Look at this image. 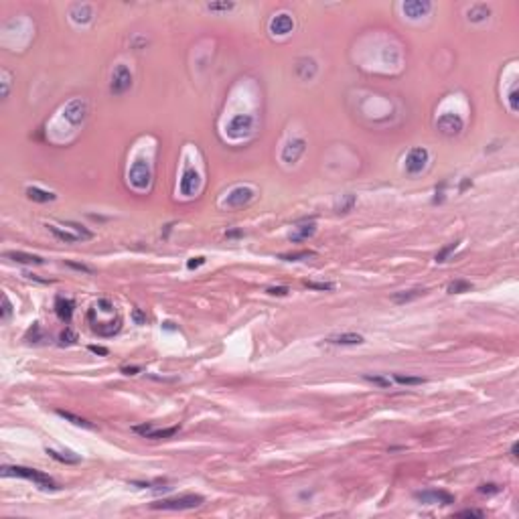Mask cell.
I'll return each mask as SVG.
<instances>
[{
    "mask_svg": "<svg viewBox=\"0 0 519 519\" xmlns=\"http://www.w3.org/2000/svg\"><path fill=\"white\" fill-rule=\"evenodd\" d=\"M2 475L4 476H21V479H29L33 483H37L39 487L43 489H57L55 481L51 479L49 475L35 471V469H26V467H2Z\"/></svg>",
    "mask_w": 519,
    "mask_h": 519,
    "instance_id": "6da1fadb",
    "label": "cell"
},
{
    "mask_svg": "<svg viewBox=\"0 0 519 519\" xmlns=\"http://www.w3.org/2000/svg\"><path fill=\"white\" fill-rule=\"evenodd\" d=\"M205 499L201 495H181V497H173V499H162L152 503V509H169V511H185V509H195L199 505H203Z\"/></svg>",
    "mask_w": 519,
    "mask_h": 519,
    "instance_id": "7a4b0ae2",
    "label": "cell"
},
{
    "mask_svg": "<svg viewBox=\"0 0 519 519\" xmlns=\"http://www.w3.org/2000/svg\"><path fill=\"white\" fill-rule=\"evenodd\" d=\"M128 179H130V185L138 191H144L150 187V181H152V173H150V165L144 160V158H138L130 167L128 171Z\"/></svg>",
    "mask_w": 519,
    "mask_h": 519,
    "instance_id": "3957f363",
    "label": "cell"
},
{
    "mask_svg": "<svg viewBox=\"0 0 519 519\" xmlns=\"http://www.w3.org/2000/svg\"><path fill=\"white\" fill-rule=\"evenodd\" d=\"M132 86V73L126 65H116V69L112 73V81H110V91L114 95H122V93H126Z\"/></svg>",
    "mask_w": 519,
    "mask_h": 519,
    "instance_id": "277c9868",
    "label": "cell"
},
{
    "mask_svg": "<svg viewBox=\"0 0 519 519\" xmlns=\"http://www.w3.org/2000/svg\"><path fill=\"white\" fill-rule=\"evenodd\" d=\"M252 126H254V118L250 114H238L229 120L227 136H231V138H243V136H248L252 132Z\"/></svg>",
    "mask_w": 519,
    "mask_h": 519,
    "instance_id": "5b68a950",
    "label": "cell"
},
{
    "mask_svg": "<svg viewBox=\"0 0 519 519\" xmlns=\"http://www.w3.org/2000/svg\"><path fill=\"white\" fill-rule=\"evenodd\" d=\"M426 162H428V150L426 148H412L406 156V173L408 174H420L422 171L426 169Z\"/></svg>",
    "mask_w": 519,
    "mask_h": 519,
    "instance_id": "8992f818",
    "label": "cell"
},
{
    "mask_svg": "<svg viewBox=\"0 0 519 519\" xmlns=\"http://www.w3.org/2000/svg\"><path fill=\"white\" fill-rule=\"evenodd\" d=\"M436 128L444 136H458L464 128V122L458 114H442L436 122Z\"/></svg>",
    "mask_w": 519,
    "mask_h": 519,
    "instance_id": "52a82bcc",
    "label": "cell"
},
{
    "mask_svg": "<svg viewBox=\"0 0 519 519\" xmlns=\"http://www.w3.org/2000/svg\"><path fill=\"white\" fill-rule=\"evenodd\" d=\"M86 114H87V104L84 100H79V98L71 100L63 110V118L69 122L71 126H79L81 122L86 120Z\"/></svg>",
    "mask_w": 519,
    "mask_h": 519,
    "instance_id": "ba28073f",
    "label": "cell"
},
{
    "mask_svg": "<svg viewBox=\"0 0 519 519\" xmlns=\"http://www.w3.org/2000/svg\"><path fill=\"white\" fill-rule=\"evenodd\" d=\"M304 150H306V140L304 138H292L286 142V146L282 148V160L286 162V165H294V162H298V158L304 154Z\"/></svg>",
    "mask_w": 519,
    "mask_h": 519,
    "instance_id": "9c48e42d",
    "label": "cell"
},
{
    "mask_svg": "<svg viewBox=\"0 0 519 519\" xmlns=\"http://www.w3.org/2000/svg\"><path fill=\"white\" fill-rule=\"evenodd\" d=\"M254 197V191L250 187H236L231 193L223 199L225 207H243L245 203H250Z\"/></svg>",
    "mask_w": 519,
    "mask_h": 519,
    "instance_id": "30bf717a",
    "label": "cell"
},
{
    "mask_svg": "<svg viewBox=\"0 0 519 519\" xmlns=\"http://www.w3.org/2000/svg\"><path fill=\"white\" fill-rule=\"evenodd\" d=\"M416 499L424 505H436V503L450 505V503H454V497L450 493H446V491H422V493H416Z\"/></svg>",
    "mask_w": 519,
    "mask_h": 519,
    "instance_id": "8fae6325",
    "label": "cell"
},
{
    "mask_svg": "<svg viewBox=\"0 0 519 519\" xmlns=\"http://www.w3.org/2000/svg\"><path fill=\"white\" fill-rule=\"evenodd\" d=\"M201 189V176L195 169H187L183 173V179H181V193L187 195V197H193L197 191Z\"/></svg>",
    "mask_w": 519,
    "mask_h": 519,
    "instance_id": "7c38bea8",
    "label": "cell"
},
{
    "mask_svg": "<svg viewBox=\"0 0 519 519\" xmlns=\"http://www.w3.org/2000/svg\"><path fill=\"white\" fill-rule=\"evenodd\" d=\"M432 8V4L428 2V0H408V2L402 4V10H404V15L410 17V19H420V17H424L428 15Z\"/></svg>",
    "mask_w": 519,
    "mask_h": 519,
    "instance_id": "4fadbf2b",
    "label": "cell"
},
{
    "mask_svg": "<svg viewBox=\"0 0 519 519\" xmlns=\"http://www.w3.org/2000/svg\"><path fill=\"white\" fill-rule=\"evenodd\" d=\"M292 29H294V21H292L290 15H284V12L278 15V17H274L272 22H270V31L274 35H278V37H284V35L292 33Z\"/></svg>",
    "mask_w": 519,
    "mask_h": 519,
    "instance_id": "5bb4252c",
    "label": "cell"
},
{
    "mask_svg": "<svg viewBox=\"0 0 519 519\" xmlns=\"http://www.w3.org/2000/svg\"><path fill=\"white\" fill-rule=\"evenodd\" d=\"M55 312H57V317L63 323H71V317H73V300L57 296V300H55Z\"/></svg>",
    "mask_w": 519,
    "mask_h": 519,
    "instance_id": "9a60e30c",
    "label": "cell"
},
{
    "mask_svg": "<svg viewBox=\"0 0 519 519\" xmlns=\"http://www.w3.org/2000/svg\"><path fill=\"white\" fill-rule=\"evenodd\" d=\"M324 341H326V343H331V345H361L363 337L357 335V333H341V335L326 337Z\"/></svg>",
    "mask_w": 519,
    "mask_h": 519,
    "instance_id": "2e32d148",
    "label": "cell"
},
{
    "mask_svg": "<svg viewBox=\"0 0 519 519\" xmlns=\"http://www.w3.org/2000/svg\"><path fill=\"white\" fill-rule=\"evenodd\" d=\"M93 333H98L102 337H114L120 329H122V321L116 319V321H108V323H93Z\"/></svg>",
    "mask_w": 519,
    "mask_h": 519,
    "instance_id": "e0dca14e",
    "label": "cell"
},
{
    "mask_svg": "<svg viewBox=\"0 0 519 519\" xmlns=\"http://www.w3.org/2000/svg\"><path fill=\"white\" fill-rule=\"evenodd\" d=\"M4 258L12 260V262H19V264H45V260L41 256H35V254H26V252H6Z\"/></svg>",
    "mask_w": 519,
    "mask_h": 519,
    "instance_id": "ac0fdd59",
    "label": "cell"
},
{
    "mask_svg": "<svg viewBox=\"0 0 519 519\" xmlns=\"http://www.w3.org/2000/svg\"><path fill=\"white\" fill-rule=\"evenodd\" d=\"M296 73H298L300 79H312V77H315V73H317V63H315V59H308V57L300 59L296 63Z\"/></svg>",
    "mask_w": 519,
    "mask_h": 519,
    "instance_id": "d6986e66",
    "label": "cell"
},
{
    "mask_svg": "<svg viewBox=\"0 0 519 519\" xmlns=\"http://www.w3.org/2000/svg\"><path fill=\"white\" fill-rule=\"evenodd\" d=\"M91 17H93V10H91L89 4H75V6L71 8V19H73V22H77V24H86V22H89Z\"/></svg>",
    "mask_w": 519,
    "mask_h": 519,
    "instance_id": "ffe728a7",
    "label": "cell"
},
{
    "mask_svg": "<svg viewBox=\"0 0 519 519\" xmlns=\"http://www.w3.org/2000/svg\"><path fill=\"white\" fill-rule=\"evenodd\" d=\"M315 234H317V225L315 223L300 225V227H296L292 234H290V241H306L308 238H312Z\"/></svg>",
    "mask_w": 519,
    "mask_h": 519,
    "instance_id": "44dd1931",
    "label": "cell"
},
{
    "mask_svg": "<svg viewBox=\"0 0 519 519\" xmlns=\"http://www.w3.org/2000/svg\"><path fill=\"white\" fill-rule=\"evenodd\" d=\"M26 197L35 203H49V201H55V195L49 193V191H43L39 187H29L26 189Z\"/></svg>",
    "mask_w": 519,
    "mask_h": 519,
    "instance_id": "7402d4cb",
    "label": "cell"
},
{
    "mask_svg": "<svg viewBox=\"0 0 519 519\" xmlns=\"http://www.w3.org/2000/svg\"><path fill=\"white\" fill-rule=\"evenodd\" d=\"M489 15H491V8L485 6V4H475L467 12V17H469L471 22H483L485 19H489Z\"/></svg>",
    "mask_w": 519,
    "mask_h": 519,
    "instance_id": "603a6c76",
    "label": "cell"
},
{
    "mask_svg": "<svg viewBox=\"0 0 519 519\" xmlns=\"http://www.w3.org/2000/svg\"><path fill=\"white\" fill-rule=\"evenodd\" d=\"M422 294H426L424 288H414V290H408V292H395L391 296V300L398 304H404V303H410V300H414V298H420Z\"/></svg>",
    "mask_w": 519,
    "mask_h": 519,
    "instance_id": "cb8c5ba5",
    "label": "cell"
},
{
    "mask_svg": "<svg viewBox=\"0 0 519 519\" xmlns=\"http://www.w3.org/2000/svg\"><path fill=\"white\" fill-rule=\"evenodd\" d=\"M57 414H59L61 418H65V420H69L71 424H75V426L87 428V430H93V428H95V426L91 424V422H87L86 418H79V416H75V414H71V412H65V410H57Z\"/></svg>",
    "mask_w": 519,
    "mask_h": 519,
    "instance_id": "d4e9b609",
    "label": "cell"
},
{
    "mask_svg": "<svg viewBox=\"0 0 519 519\" xmlns=\"http://www.w3.org/2000/svg\"><path fill=\"white\" fill-rule=\"evenodd\" d=\"M49 227V231L53 236H55L57 239H61V241H67V243H75V241H79L81 238L77 236V234H69V231H63V229H59L57 225H47Z\"/></svg>",
    "mask_w": 519,
    "mask_h": 519,
    "instance_id": "484cf974",
    "label": "cell"
},
{
    "mask_svg": "<svg viewBox=\"0 0 519 519\" xmlns=\"http://www.w3.org/2000/svg\"><path fill=\"white\" fill-rule=\"evenodd\" d=\"M47 454L59 462H65V464H77L79 462V456H75L73 453H57V450H53V448H47Z\"/></svg>",
    "mask_w": 519,
    "mask_h": 519,
    "instance_id": "4316f807",
    "label": "cell"
},
{
    "mask_svg": "<svg viewBox=\"0 0 519 519\" xmlns=\"http://www.w3.org/2000/svg\"><path fill=\"white\" fill-rule=\"evenodd\" d=\"M450 294H462V292H471L473 290V284L467 282V280H453L448 284V288H446Z\"/></svg>",
    "mask_w": 519,
    "mask_h": 519,
    "instance_id": "83f0119b",
    "label": "cell"
},
{
    "mask_svg": "<svg viewBox=\"0 0 519 519\" xmlns=\"http://www.w3.org/2000/svg\"><path fill=\"white\" fill-rule=\"evenodd\" d=\"M315 256L312 250H303V252H290V254H280V260L284 262H298V260H308Z\"/></svg>",
    "mask_w": 519,
    "mask_h": 519,
    "instance_id": "f1b7e54d",
    "label": "cell"
},
{
    "mask_svg": "<svg viewBox=\"0 0 519 519\" xmlns=\"http://www.w3.org/2000/svg\"><path fill=\"white\" fill-rule=\"evenodd\" d=\"M179 432V426H173V428H165V430H152L146 438H152V440H160V438H171Z\"/></svg>",
    "mask_w": 519,
    "mask_h": 519,
    "instance_id": "f546056e",
    "label": "cell"
},
{
    "mask_svg": "<svg viewBox=\"0 0 519 519\" xmlns=\"http://www.w3.org/2000/svg\"><path fill=\"white\" fill-rule=\"evenodd\" d=\"M393 379L398 381V384H402V386H422L424 384V377H410V375H393Z\"/></svg>",
    "mask_w": 519,
    "mask_h": 519,
    "instance_id": "4dcf8cb0",
    "label": "cell"
},
{
    "mask_svg": "<svg viewBox=\"0 0 519 519\" xmlns=\"http://www.w3.org/2000/svg\"><path fill=\"white\" fill-rule=\"evenodd\" d=\"M65 225H67V227H71L81 239H91V238H93V234H91L89 229H86L84 225H79V223H75V221H65Z\"/></svg>",
    "mask_w": 519,
    "mask_h": 519,
    "instance_id": "1f68e13d",
    "label": "cell"
},
{
    "mask_svg": "<svg viewBox=\"0 0 519 519\" xmlns=\"http://www.w3.org/2000/svg\"><path fill=\"white\" fill-rule=\"evenodd\" d=\"M456 248H458V241H453V243L444 245V248H442L438 254H436V262H438V264H440V262H446V258H448L450 254H453Z\"/></svg>",
    "mask_w": 519,
    "mask_h": 519,
    "instance_id": "d6a6232c",
    "label": "cell"
},
{
    "mask_svg": "<svg viewBox=\"0 0 519 519\" xmlns=\"http://www.w3.org/2000/svg\"><path fill=\"white\" fill-rule=\"evenodd\" d=\"M355 205V195H345L343 201L337 205V213H349Z\"/></svg>",
    "mask_w": 519,
    "mask_h": 519,
    "instance_id": "836d02e7",
    "label": "cell"
},
{
    "mask_svg": "<svg viewBox=\"0 0 519 519\" xmlns=\"http://www.w3.org/2000/svg\"><path fill=\"white\" fill-rule=\"evenodd\" d=\"M75 341H77V335L69 329V326H67L65 331H61V335H59V343H61L63 347H65V345H73Z\"/></svg>",
    "mask_w": 519,
    "mask_h": 519,
    "instance_id": "e575fe53",
    "label": "cell"
},
{
    "mask_svg": "<svg viewBox=\"0 0 519 519\" xmlns=\"http://www.w3.org/2000/svg\"><path fill=\"white\" fill-rule=\"evenodd\" d=\"M234 8H236L234 2H207V10H213V12H227Z\"/></svg>",
    "mask_w": 519,
    "mask_h": 519,
    "instance_id": "d590c367",
    "label": "cell"
},
{
    "mask_svg": "<svg viewBox=\"0 0 519 519\" xmlns=\"http://www.w3.org/2000/svg\"><path fill=\"white\" fill-rule=\"evenodd\" d=\"M304 286H308V288H315V290H333L335 288V286L329 284V282H310V280H306Z\"/></svg>",
    "mask_w": 519,
    "mask_h": 519,
    "instance_id": "8d00e7d4",
    "label": "cell"
},
{
    "mask_svg": "<svg viewBox=\"0 0 519 519\" xmlns=\"http://www.w3.org/2000/svg\"><path fill=\"white\" fill-rule=\"evenodd\" d=\"M365 379H367V381H371V384H375V386H381V388H389V386H391V381H389V379L379 377V375H365Z\"/></svg>",
    "mask_w": 519,
    "mask_h": 519,
    "instance_id": "74e56055",
    "label": "cell"
},
{
    "mask_svg": "<svg viewBox=\"0 0 519 519\" xmlns=\"http://www.w3.org/2000/svg\"><path fill=\"white\" fill-rule=\"evenodd\" d=\"M456 515L458 517H485V511H481V509H462Z\"/></svg>",
    "mask_w": 519,
    "mask_h": 519,
    "instance_id": "f35d334b",
    "label": "cell"
},
{
    "mask_svg": "<svg viewBox=\"0 0 519 519\" xmlns=\"http://www.w3.org/2000/svg\"><path fill=\"white\" fill-rule=\"evenodd\" d=\"M95 306H98L102 312H114V304H112L108 298H100V300H98V304H95Z\"/></svg>",
    "mask_w": 519,
    "mask_h": 519,
    "instance_id": "ab89813d",
    "label": "cell"
},
{
    "mask_svg": "<svg viewBox=\"0 0 519 519\" xmlns=\"http://www.w3.org/2000/svg\"><path fill=\"white\" fill-rule=\"evenodd\" d=\"M266 292L272 294V296H286V294H288V288H286V286H270Z\"/></svg>",
    "mask_w": 519,
    "mask_h": 519,
    "instance_id": "60d3db41",
    "label": "cell"
},
{
    "mask_svg": "<svg viewBox=\"0 0 519 519\" xmlns=\"http://www.w3.org/2000/svg\"><path fill=\"white\" fill-rule=\"evenodd\" d=\"M205 264V258L203 256H197V258H191L189 262H187V268L189 270H195V268H199V266H203Z\"/></svg>",
    "mask_w": 519,
    "mask_h": 519,
    "instance_id": "b9f144b4",
    "label": "cell"
},
{
    "mask_svg": "<svg viewBox=\"0 0 519 519\" xmlns=\"http://www.w3.org/2000/svg\"><path fill=\"white\" fill-rule=\"evenodd\" d=\"M41 337V326H39V323H35L31 329H29V333H26V341H31V339H39Z\"/></svg>",
    "mask_w": 519,
    "mask_h": 519,
    "instance_id": "7bdbcfd3",
    "label": "cell"
},
{
    "mask_svg": "<svg viewBox=\"0 0 519 519\" xmlns=\"http://www.w3.org/2000/svg\"><path fill=\"white\" fill-rule=\"evenodd\" d=\"M12 312V306H10V300L6 296H2V321H6Z\"/></svg>",
    "mask_w": 519,
    "mask_h": 519,
    "instance_id": "ee69618b",
    "label": "cell"
},
{
    "mask_svg": "<svg viewBox=\"0 0 519 519\" xmlns=\"http://www.w3.org/2000/svg\"><path fill=\"white\" fill-rule=\"evenodd\" d=\"M132 319L136 321V324H144V323H146V315H144V312H142L140 308H134V310H132Z\"/></svg>",
    "mask_w": 519,
    "mask_h": 519,
    "instance_id": "f6af8a7d",
    "label": "cell"
},
{
    "mask_svg": "<svg viewBox=\"0 0 519 519\" xmlns=\"http://www.w3.org/2000/svg\"><path fill=\"white\" fill-rule=\"evenodd\" d=\"M134 432H136V434H142L144 438H146V436H148L150 432H152V424H142V426H134Z\"/></svg>",
    "mask_w": 519,
    "mask_h": 519,
    "instance_id": "bcb514c9",
    "label": "cell"
},
{
    "mask_svg": "<svg viewBox=\"0 0 519 519\" xmlns=\"http://www.w3.org/2000/svg\"><path fill=\"white\" fill-rule=\"evenodd\" d=\"M509 104H511V110L517 112V108H519V104H517V87H513L511 93H509Z\"/></svg>",
    "mask_w": 519,
    "mask_h": 519,
    "instance_id": "7dc6e473",
    "label": "cell"
},
{
    "mask_svg": "<svg viewBox=\"0 0 519 519\" xmlns=\"http://www.w3.org/2000/svg\"><path fill=\"white\" fill-rule=\"evenodd\" d=\"M479 491H481V493H485V495H491V493H497L499 487L497 485H481Z\"/></svg>",
    "mask_w": 519,
    "mask_h": 519,
    "instance_id": "c3c4849f",
    "label": "cell"
},
{
    "mask_svg": "<svg viewBox=\"0 0 519 519\" xmlns=\"http://www.w3.org/2000/svg\"><path fill=\"white\" fill-rule=\"evenodd\" d=\"M65 264L69 268H73V270H79V272H91V268L86 266V264H77V262H65Z\"/></svg>",
    "mask_w": 519,
    "mask_h": 519,
    "instance_id": "681fc988",
    "label": "cell"
},
{
    "mask_svg": "<svg viewBox=\"0 0 519 519\" xmlns=\"http://www.w3.org/2000/svg\"><path fill=\"white\" fill-rule=\"evenodd\" d=\"M140 371V367L138 365H132V367H122V373L124 375H136Z\"/></svg>",
    "mask_w": 519,
    "mask_h": 519,
    "instance_id": "f907efd6",
    "label": "cell"
},
{
    "mask_svg": "<svg viewBox=\"0 0 519 519\" xmlns=\"http://www.w3.org/2000/svg\"><path fill=\"white\" fill-rule=\"evenodd\" d=\"M89 351L91 353H98V355H108V349L106 347H98V345H91Z\"/></svg>",
    "mask_w": 519,
    "mask_h": 519,
    "instance_id": "816d5d0a",
    "label": "cell"
},
{
    "mask_svg": "<svg viewBox=\"0 0 519 519\" xmlns=\"http://www.w3.org/2000/svg\"><path fill=\"white\" fill-rule=\"evenodd\" d=\"M2 86H4V87H2V98H6V95H8V73H6V71H4V81H2Z\"/></svg>",
    "mask_w": 519,
    "mask_h": 519,
    "instance_id": "f5cc1de1",
    "label": "cell"
},
{
    "mask_svg": "<svg viewBox=\"0 0 519 519\" xmlns=\"http://www.w3.org/2000/svg\"><path fill=\"white\" fill-rule=\"evenodd\" d=\"M225 236H227V238H239V236H241V231H239V229H231V231H227Z\"/></svg>",
    "mask_w": 519,
    "mask_h": 519,
    "instance_id": "db71d44e",
    "label": "cell"
},
{
    "mask_svg": "<svg viewBox=\"0 0 519 519\" xmlns=\"http://www.w3.org/2000/svg\"><path fill=\"white\" fill-rule=\"evenodd\" d=\"M517 450H519V444L515 442V444L511 446V454H513V456H519V454H517Z\"/></svg>",
    "mask_w": 519,
    "mask_h": 519,
    "instance_id": "11a10c76",
    "label": "cell"
}]
</instances>
